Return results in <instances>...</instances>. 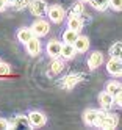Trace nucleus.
<instances>
[{
  "instance_id": "nucleus-1",
  "label": "nucleus",
  "mask_w": 122,
  "mask_h": 130,
  "mask_svg": "<svg viewBox=\"0 0 122 130\" xmlns=\"http://www.w3.org/2000/svg\"><path fill=\"white\" fill-rule=\"evenodd\" d=\"M94 125H97L100 128H114L117 125V119H116V116H111V115L103 113V111H99Z\"/></svg>"
},
{
  "instance_id": "nucleus-2",
  "label": "nucleus",
  "mask_w": 122,
  "mask_h": 130,
  "mask_svg": "<svg viewBox=\"0 0 122 130\" xmlns=\"http://www.w3.org/2000/svg\"><path fill=\"white\" fill-rule=\"evenodd\" d=\"M49 24H47L45 21H41V19H38L33 25H31V31L33 35L36 36V38H41V36H45L47 33H49Z\"/></svg>"
},
{
  "instance_id": "nucleus-3",
  "label": "nucleus",
  "mask_w": 122,
  "mask_h": 130,
  "mask_svg": "<svg viewBox=\"0 0 122 130\" xmlns=\"http://www.w3.org/2000/svg\"><path fill=\"white\" fill-rule=\"evenodd\" d=\"M45 11H47V14H49L52 22H55V24L63 22V19H64V10H63L61 6L53 5V6H50L49 10H45Z\"/></svg>"
},
{
  "instance_id": "nucleus-4",
  "label": "nucleus",
  "mask_w": 122,
  "mask_h": 130,
  "mask_svg": "<svg viewBox=\"0 0 122 130\" xmlns=\"http://www.w3.org/2000/svg\"><path fill=\"white\" fill-rule=\"evenodd\" d=\"M28 6H30L33 16H42L47 10V3L44 0H31V2H28Z\"/></svg>"
},
{
  "instance_id": "nucleus-5",
  "label": "nucleus",
  "mask_w": 122,
  "mask_h": 130,
  "mask_svg": "<svg viewBox=\"0 0 122 130\" xmlns=\"http://www.w3.org/2000/svg\"><path fill=\"white\" fill-rule=\"evenodd\" d=\"M107 71L111 74V75H120V72H122L120 58H111V60L107 63Z\"/></svg>"
},
{
  "instance_id": "nucleus-6",
  "label": "nucleus",
  "mask_w": 122,
  "mask_h": 130,
  "mask_svg": "<svg viewBox=\"0 0 122 130\" xmlns=\"http://www.w3.org/2000/svg\"><path fill=\"white\" fill-rule=\"evenodd\" d=\"M28 122H30V127H41L45 124V116L39 111H33L28 115Z\"/></svg>"
},
{
  "instance_id": "nucleus-7",
  "label": "nucleus",
  "mask_w": 122,
  "mask_h": 130,
  "mask_svg": "<svg viewBox=\"0 0 122 130\" xmlns=\"http://www.w3.org/2000/svg\"><path fill=\"white\" fill-rule=\"evenodd\" d=\"M81 77H83V74H69V75L63 80V88H66V89L74 88L81 80Z\"/></svg>"
},
{
  "instance_id": "nucleus-8",
  "label": "nucleus",
  "mask_w": 122,
  "mask_h": 130,
  "mask_svg": "<svg viewBox=\"0 0 122 130\" xmlns=\"http://www.w3.org/2000/svg\"><path fill=\"white\" fill-rule=\"evenodd\" d=\"M25 45H27V50H28L30 55H38L39 50H41V42H39V39H38L36 36H33L30 41H27Z\"/></svg>"
},
{
  "instance_id": "nucleus-9",
  "label": "nucleus",
  "mask_w": 122,
  "mask_h": 130,
  "mask_svg": "<svg viewBox=\"0 0 122 130\" xmlns=\"http://www.w3.org/2000/svg\"><path fill=\"white\" fill-rule=\"evenodd\" d=\"M102 61H103V55L100 52H94V53H91V57L88 60V66H89V69H97L102 64Z\"/></svg>"
},
{
  "instance_id": "nucleus-10",
  "label": "nucleus",
  "mask_w": 122,
  "mask_h": 130,
  "mask_svg": "<svg viewBox=\"0 0 122 130\" xmlns=\"http://www.w3.org/2000/svg\"><path fill=\"white\" fill-rule=\"evenodd\" d=\"M74 47L77 52H84L89 47V39L86 36H77V39L74 41Z\"/></svg>"
},
{
  "instance_id": "nucleus-11",
  "label": "nucleus",
  "mask_w": 122,
  "mask_h": 130,
  "mask_svg": "<svg viewBox=\"0 0 122 130\" xmlns=\"http://www.w3.org/2000/svg\"><path fill=\"white\" fill-rule=\"evenodd\" d=\"M61 42L58 41H50L49 44H47V53L50 55V57L56 58V57H60V53H61Z\"/></svg>"
},
{
  "instance_id": "nucleus-12",
  "label": "nucleus",
  "mask_w": 122,
  "mask_h": 130,
  "mask_svg": "<svg viewBox=\"0 0 122 130\" xmlns=\"http://www.w3.org/2000/svg\"><path fill=\"white\" fill-rule=\"evenodd\" d=\"M99 100H100V105L103 108H110L113 104H114V97H113L110 92H107V91H103L102 94L99 96Z\"/></svg>"
},
{
  "instance_id": "nucleus-13",
  "label": "nucleus",
  "mask_w": 122,
  "mask_h": 130,
  "mask_svg": "<svg viewBox=\"0 0 122 130\" xmlns=\"http://www.w3.org/2000/svg\"><path fill=\"white\" fill-rule=\"evenodd\" d=\"M75 47H74V44H69V42H66V44H63L61 45V53L60 55H63V58H72L74 55H75Z\"/></svg>"
},
{
  "instance_id": "nucleus-14",
  "label": "nucleus",
  "mask_w": 122,
  "mask_h": 130,
  "mask_svg": "<svg viewBox=\"0 0 122 130\" xmlns=\"http://www.w3.org/2000/svg\"><path fill=\"white\" fill-rule=\"evenodd\" d=\"M33 31H31V28H22V30H19L17 31V39L21 41V42H27V41H30L31 38H33Z\"/></svg>"
},
{
  "instance_id": "nucleus-15",
  "label": "nucleus",
  "mask_w": 122,
  "mask_h": 130,
  "mask_svg": "<svg viewBox=\"0 0 122 130\" xmlns=\"http://www.w3.org/2000/svg\"><path fill=\"white\" fill-rule=\"evenodd\" d=\"M64 68V61L63 60H53V63L50 64V69H49V74H52V75H56V74H60Z\"/></svg>"
},
{
  "instance_id": "nucleus-16",
  "label": "nucleus",
  "mask_w": 122,
  "mask_h": 130,
  "mask_svg": "<svg viewBox=\"0 0 122 130\" xmlns=\"http://www.w3.org/2000/svg\"><path fill=\"white\" fill-rule=\"evenodd\" d=\"M11 127H22V128H28L30 127V122H28V119H25L24 116H17L11 124H9V128Z\"/></svg>"
},
{
  "instance_id": "nucleus-17",
  "label": "nucleus",
  "mask_w": 122,
  "mask_h": 130,
  "mask_svg": "<svg viewBox=\"0 0 122 130\" xmlns=\"http://www.w3.org/2000/svg\"><path fill=\"white\" fill-rule=\"evenodd\" d=\"M97 115H99V110H86V111H84V122L94 125Z\"/></svg>"
},
{
  "instance_id": "nucleus-18",
  "label": "nucleus",
  "mask_w": 122,
  "mask_h": 130,
  "mask_svg": "<svg viewBox=\"0 0 122 130\" xmlns=\"http://www.w3.org/2000/svg\"><path fill=\"white\" fill-rule=\"evenodd\" d=\"M107 92H110V94L114 97L117 94H120V83L119 82H111L107 85Z\"/></svg>"
},
{
  "instance_id": "nucleus-19",
  "label": "nucleus",
  "mask_w": 122,
  "mask_h": 130,
  "mask_svg": "<svg viewBox=\"0 0 122 130\" xmlns=\"http://www.w3.org/2000/svg\"><path fill=\"white\" fill-rule=\"evenodd\" d=\"M83 14V3H75L71 6V10H69V16L71 17H80Z\"/></svg>"
},
{
  "instance_id": "nucleus-20",
  "label": "nucleus",
  "mask_w": 122,
  "mask_h": 130,
  "mask_svg": "<svg viewBox=\"0 0 122 130\" xmlns=\"http://www.w3.org/2000/svg\"><path fill=\"white\" fill-rule=\"evenodd\" d=\"M67 25H69V28H71V30L78 31V30H81L83 22H81V19H80V17H71V19H69V22H67Z\"/></svg>"
},
{
  "instance_id": "nucleus-21",
  "label": "nucleus",
  "mask_w": 122,
  "mask_h": 130,
  "mask_svg": "<svg viewBox=\"0 0 122 130\" xmlns=\"http://www.w3.org/2000/svg\"><path fill=\"white\" fill-rule=\"evenodd\" d=\"M77 36H78V31H75V30H71V28H67V30L64 31L63 38H64V41H66V42H69V44H74V41L77 39Z\"/></svg>"
},
{
  "instance_id": "nucleus-22",
  "label": "nucleus",
  "mask_w": 122,
  "mask_h": 130,
  "mask_svg": "<svg viewBox=\"0 0 122 130\" xmlns=\"http://www.w3.org/2000/svg\"><path fill=\"white\" fill-rule=\"evenodd\" d=\"M120 52H122V44L120 42H116L114 45H111V49H110L111 58H120Z\"/></svg>"
},
{
  "instance_id": "nucleus-23",
  "label": "nucleus",
  "mask_w": 122,
  "mask_h": 130,
  "mask_svg": "<svg viewBox=\"0 0 122 130\" xmlns=\"http://www.w3.org/2000/svg\"><path fill=\"white\" fill-rule=\"evenodd\" d=\"M89 2H91V5L96 8V10H99V11H103V10L108 6V0H89Z\"/></svg>"
},
{
  "instance_id": "nucleus-24",
  "label": "nucleus",
  "mask_w": 122,
  "mask_h": 130,
  "mask_svg": "<svg viewBox=\"0 0 122 130\" xmlns=\"http://www.w3.org/2000/svg\"><path fill=\"white\" fill-rule=\"evenodd\" d=\"M28 2H30V0H14L13 6L16 10H24L25 6H28Z\"/></svg>"
},
{
  "instance_id": "nucleus-25",
  "label": "nucleus",
  "mask_w": 122,
  "mask_h": 130,
  "mask_svg": "<svg viewBox=\"0 0 122 130\" xmlns=\"http://www.w3.org/2000/svg\"><path fill=\"white\" fill-rule=\"evenodd\" d=\"M108 6H111L113 10H116V11H120L122 0H108Z\"/></svg>"
},
{
  "instance_id": "nucleus-26",
  "label": "nucleus",
  "mask_w": 122,
  "mask_h": 130,
  "mask_svg": "<svg viewBox=\"0 0 122 130\" xmlns=\"http://www.w3.org/2000/svg\"><path fill=\"white\" fill-rule=\"evenodd\" d=\"M6 74H9V66L5 63H0V75H6Z\"/></svg>"
},
{
  "instance_id": "nucleus-27",
  "label": "nucleus",
  "mask_w": 122,
  "mask_h": 130,
  "mask_svg": "<svg viewBox=\"0 0 122 130\" xmlns=\"http://www.w3.org/2000/svg\"><path fill=\"white\" fill-rule=\"evenodd\" d=\"M6 128H9V122L5 119H0V130H6Z\"/></svg>"
},
{
  "instance_id": "nucleus-28",
  "label": "nucleus",
  "mask_w": 122,
  "mask_h": 130,
  "mask_svg": "<svg viewBox=\"0 0 122 130\" xmlns=\"http://www.w3.org/2000/svg\"><path fill=\"white\" fill-rule=\"evenodd\" d=\"M6 6H8L6 5V0H0V11H3Z\"/></svg>"
},
{
  "instance_id": "nucleus-29",
  "label": "nucleus",
  "mask_w": 122,
  "mask_h": 130,
  "mask_svg": "<svg viewBox=\"0 0 122 130\" xmlns=\"http://www.w3.org/2000/svg\"><path fill=\"white\" fill-rule=\"evenodd\" d=\"M14 3V0H6V5H13Z\"/></svg>"
},
{
  "instance_id": "nucleus-30",
  "label": "nucleus",
  "mask_w": 122,
  "mask_h": 130,
  "mask_svg": "<svg viewBox=\"0 0 122 130\" xmlns=\"http://www.w3.org/2000/svg\"><path fill=\"white\" fill-rule=\"evenodd\" d=\"M81 2H89V0H81Z\"/></svg>"
}]
</instances>
